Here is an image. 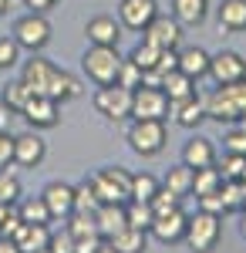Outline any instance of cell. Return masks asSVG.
<instances>
[{
	"mask_svg": "<svg viewBox=\"0 0 246 253\" xmlns=\"http://www.w3.org/2000/svg\"><path fill=\"white\" fill-rule=\"evenodd\" d=\"M20 81H24L34 95L54 98L57 105L84 95V88H81V81H78L75 75H68V71L54 68L51 61H44V58H31V61H27L24 71H20Z\"/></svg>",
	"mask_w": 246,
	"mask_h": 253,
	"instance_id": "1",
	"label": "cell"
},
{
	"mask_svg": "<svg viewBox=\"0 0 246 253\" xmlns=\"http://www.w3.org/2000/svg\"><path fill=\"white\" fill-rule=\"evenodd\" d=\"M246 115V78L233 84H216V91L206 95V118L212 122H240Z\"/></svg>",
	"mask_w": 246,
	"mask_h": 253,
	"instance_id": "2",
	"label": "cell"
},
{
	"mask_svg": "<svg viewBox=\"0 0 246 253\" xmlns=\"http://www.w3.org/2000/svg\"><path fill=\"white\" fill-rule=\"evenodd\" d=\"M219 236H223V216H212V213H203L199 210L196 216H189L182 243L192 253H212L219 247Z\"/></svg>",
	"mask_w": 246,
	"mask_h": 253,
	"instance_id": "3",
	"label": "cell"
},
{
	"mask_svg": "<svg viewBox=\"0 0 246 253\" xmlns=\"http://www.w3.org/2000/svg\"><path fill=\"white\" fill-rule=\"evenodd\" d=\"M81 68H84V75L95 81L98 88H105V84H115V81H118L122 54H118V47L91 44V47L84 51V58H81Z\"/></svg>",
	"mask_w": 246,
	"mask_h": 253,
	"instance_id": "4",
	"label": "cell"
},
{
	"mask_svg": "<svg viewBox=\"0 0 246 253\" xmlns=\"http://www.w3.org/2000/svg\"><path fill=\"white\" fill-rule=\"evenodd\" d=\"M165 142H169L165 122H159V118H132V125H128V145H132V152H138L142 159H152L165 149Z\"/></svg>",
	"mask_w": 246,
	"mask_h": 253,
	"instance_id": "5",
	"label": "cell"
},
{
	"mask_svg": "<svg viewBox=\"0 0 246 253\" xmlns=\"http://www.w3.org/2000/svg\"><path fill=\"white\" fill-rule=\"evenodd\" d=\"M88 182L95 186V193H98L101 203H128V193H132V172H128V169L108 166V169L91 172Z\"/></svg>",
	"mask_w": 246,
	"mask_h": 253,
	"instance_id": "6",
	"label": "cell"
},
{
	"mask_svg": "<svg viewBox=\"0 0 246 253\" xmlns=\"http://www.w3.org/2000/svg\"><path fill=\"white\" fill-rule=\"evenodd\" d=\"M14 41L20 44V51H31V54H38L41 47H47V41H51V24L44 14H24V17L14 20Z\"/></svg>",
	"mask_w": 246,
	"mask_h": 253,
	"instance_id": "7",
	"label": "cell"
},
{
	"mask_svg": "<svg viewBox=\"0 0 246 253\" xmlns=\"http://www.w3.org/2000/svg\"><path fill=\"white\" fill-rule=\"evenodd\" d=\"M95 108L98 115H105L108 122H128L132 118V88H122V84H105L95 91Z\"/></svg>",
	"mask_w": 246,
	"mask_h": 253,
	"instance_id": "8",
	"label": "cell"
},
{
	"mask_svg": "<svg viewBox=\"0 0 246 253\" xmlns=\"http://www.w3.org/2000/svg\"><path fill=\"white\" fill-rule=\"evenodd\" d=\"M132 118H159V122H165L169 118V98H165V91L138 84L132 91Z\"/></svg>",
	"mask_w": 246,
	"mask_h": 253,
	"instance_id": "9",
	"label": "cell"
},
{
	"mask_svg": "<svg viewBox=\"0 0 246 253\" xmlns=\"http://www.w3.org/2000/svg\"><path fill=\"white\" fill-rule=\"evenodd\" d=\"M142 41L152 44V47H159V51L179 47V41H182V24H179L175 17H162V14H155L152 24L142 31Z\"/></svg>",
	"mask_w": 246,
	"mask_h": 253,
	"instance_id": "10",
	"label": "cell"
},
{
	"mask_svg": "<svg viewBox=\"0 0 246 253\" xmlns=\"http://www.w3.org/2000/svg\"><path fill=\"white\" fill-rule=\"evenodd\" d=\"M209 78L216 84H233V81L246 78V61L236 51H219V54H209Z\"/></svg>",
	"mask_w": 246,
	"mask_h": 253,
	"instance_id": "11",
	"label": "cell"
},
{
	"mask_svg": "<svg viewBox=\"0 0 246 253\" xmlns=\"http://www.w3.org/2000/svg\"><path fill=\"white\" fill-rule=\"evenodd\" d=\"M20 115L27 118V125H31V128H54L57 122H61V108H57L54 98L31 95V101L20 108Z\"/></svg>",
	"mask_w": 246,
	"mask_h": 253,
	"instance_id": "12",
	"label": "cell"
},
{
	"mask_svg": "<svg viewBox=\"0 0 246 253\" xmlns=\"http://www.w3.org/2000/svg\"><path fill=\"white\" fill-rule=\"evenodd\" d=\"M155 14H159L155 0H122L118 3V24L128 31H145Z\"/></svg>",
	"mask_w": 246,
	"mask_h": 253,
	"instance_id": "13",
	"label": "cell"
},
{
	"mask_svg": "<svg viewBox=\"0 0 246 253\" xmlns=\"http://www.w3.org/2000/svg\"><path fill=\"white\" fill-rule=\"evenodd\" d=\"M47 156V145L38 132H24V135H14V166L20 169H38Z\"/></svg>",
	"mask_w": 246,
	"mask_h": 253,
	"instance_id": "14",
	"label": "cell"
},
{
	"mask_svg": "<svg viewBox=\"0 0 246 253\" xmlns=\"http://www.w3.org/2000/svg\"><path fill=\"white\" fill-rule=\"evenodd\" d=\"M44 203H47V210H51V219H68V216L75 213V186H68V182H47L44 186Z\"/></svg>",
	"mask_w": 246,
	"mask_h": 253,
	"instance_id": "15",
	"label": "cell"
},
{
	"mask_svg": "<svg viewBox=\"0 0 246 253\" xmlns=\"http://www.w3.org/2000/svg\"><path fill=\"white\" fill-rule=\"evenodd\" d=\"M186 223H189V216L182 213V206H179V210H172V213H165V216H155L149 233L155 236L159 243H179V240L186 236Z\"/></svg>",
	"mask_w": 246,
	"mask_h": 253,
	"instance_id": "16",
	"label": "cell"
},
{
	"mask_svg": "<svg viewBox=\"0 0 246 253\" xmlns=\"http://www.w3.org/2000/svg\"><path fill=\"white\" fill-rule=\"evenodd\" d=\"M169 115L175 118V125H182V128H196L203 118H206V95H189L182 98V101H169Z\"/></svg>",
	"mask_w": 246,
	"mask_h": 253,
	"instance_id": "17",
	"label": "cell"
},
{
	"mask_svg": "<svg viewBox=\"0 0 246 253\" xmlns=\"http://www.w3.org/2000/svg\"><path fill=\"white\" fill-rule=\"evenodd\" d=\"M95 223H98V233L105 236V240H112L118 230L128 226V219H125V203H101L95 210Z\"/></svg>",
	"mask_w": 246,
	"mask_h": 253,
	"instance_id": "18",
	"label": "cell"
},
{
	"mask_svg": "<svg viewBox=\"0 0 246 253\" xmlns=\"http://www.w3.org/2000/svg\"><path fill=\"white\" fill-rule=\"evenodd\" d=\"M14 243L20 247V253L47 250V243H51V226H47V223H24L20 233L14 236Z\"/></svg>",
	"mask_w": 246,
	"mask_h": 253,
	"instance_id": "19",
	"label": "cell"
},
{
	"mask_svg": "<svg viewBox=\"0 0 246 253\" xmlns=\"http://www.w3.org/2000/svg\"><path fill=\"white\" fill-rule=\"evenodd\" d=\"M84 34L91 44H105V47H118L122 41V24H115V17H91Z\"/></svg>",
	"mask_w": 246,
	"mask_h": 253,
	"instance_id": "20",
	"label": "cell"
},
{
	"mask_svg": "<svg viewBox=\"0 0 246 253\" xmlns=\"http://www.w3.org/2000/svg\"><path fill=\"white\" fill-rule=\"evenodd\" d=\"M182 162L189 169H206V166H216V149L209 138H189L186 149H182Z\"/></svg>",
	"mask_w": 246,
	"mask_h": 253,
	"instance_id": "21",
	"label": "cell"
},
{
	"mask_svg": "<svg viewBox=\"0 0 246 253\" xmlns=\"http://www.w3.org/2000/svg\"><path fill=\"white\" fill-rule=\"evenodd\" d=\"M209 14V0H172V17L182 27H196L203 24Z\"/></svg>",
	"mask_w": 246,
	"mask_h": 253,
	"instance_id": "22",
	"label": "cell"
},
{
	"mask_svg": "<svg viewBox=\"0 0 246 253\" xmlns=\"http://www.w3.org/2000/svg\"><path fill=\"white\" fill-rule=\"evenodd\" d=\"M118 253H145L149 250V233L145 230H135V226H125L108 240Z\"/></svg>",
	"mask_w": 246,
	"mask_h": 253,
	"instance_id": "23",
	"label": "cell"
},
{
	"mask_svg": "<svg viewBox=\"0 0 246 253\" xmlns=\"http://www.w3.org/2000/svg\"><path fill=\"white\" fill-rule=\"evenodd\" d=\"M179 71L189 75L192 81H199L203 75H209V54L203 47H186V51H179Z\"/></svg>",
	"mask_w": 246,
	"mask_h": 253,
	"instance_id": "24",
	"label": "cell"
},
{
	"mask_svg": "<svg viewBox=\"0 0 246 253\" xmlns=\"http://www.w3.org/2000/svg\"><path fill=\"white\" fill-rule=\"evenodd\" d=\"M219 27L223 31H246V0H223L219 3Z\"/></svg>",
	"mask_w": 246,
	"mask_h": 253,
	"instance_id": "25",
	"label": "cell"
},
{
	"mask_svg": "<svg viewBox=\"0 0 246 253\" xmlns=\"http://www.w3.org/2000/svg\"><path fill=\"white\" fill-rule=\"evenodd\" d=\"M162 91H165V98H169V101H182V98L196 95V81L175 68V71H169V75L162 78Z\"/></svg>",
	"mask_w": 246,
	"mask_h": 253,
	"instance_id": "26",
	"label": "cell"
},
{
	"mask_svg": "<svg viewBox=\"0 0 246 253\" xmlns=\"http://www.w3.org/2000/svg\"><path fill=\"white\" fill-rule=\"evenodd\" d=\"M17 216L24 223H51V210L44 203V196H27V199H17Z\"/></svg>",
	"mask_w": 246,
	"mask_h": 253,
	"instance_id": "27",
	"label": "cell"
},
{
	"mask_svg": "<svg viewBox=\"0 0 246 253\" xmlns=\"http://www.w3.org/2000/svg\"><path fill=\"white\" fill-rule=\"evenodd\" d=\"M162 186H165V189H172L175 196H189L192 193V169L186 166V162L172 166L169 172H165V179H162Z\"/></svg>",
	"mask_w": 246,
	"mask_h": 253,
	"instance_id": "28",
	"label": "cell"
},
{
	"mask_svg": "<svg viewBox=\"0 0 246 253\" xmlns=\"http://www.w3.org/2000/svg\"><path fill=\"white\" fill-rule=\"evenodd\" d=\"M223 186V175L216 166H206V169H192V193L196 196H206V193H216Z\"/></svg>",
	"mask_w": 246,
	"mask_h": 253,
	"instance_id": "29",
	"label": "cell"
},
{
	"mask_svg": "<svg viewBox=\"0 0 246 253\" xmlns=\"http://www.w3.org/2000/svg\"><path fill=\"white\" fill-rule=\"evenodd\" d=\"M125 219H128V226H135V230H145V233H149V226L155 223V213H152L149 203L128 199V203H125Z\"/></svg>",
	"mask_w": 246,
	"mask_h": 253,
	"instance_id": "30",
	"label": "cell"
},
{
	"mask_svg": "<svg viewBox=\"0 0 246 253\" xmlns=\"http://www.w3.org/2000/svg\"><path fill=\"white\" fill-rule=\"evenodd\" d=\"M219 196H223V203H226V213H236V210L246 206V182H240V179H223Z\"/></svg>",
	"mask_w": 246,
	"mask_h": 253,
	"instance_id": "31",
	"label": "cell"
},
{
	"mask_svg": "<svg viewBox=\"0 0 246 253\" xmlns=\"http://www.w3.org/2000/svg\"><path fill=\"white\" fill-rule=\"evenodd\" d=\"M159 179L149 172H132V193H128V199H138V203H149L152 196L159 193Z\"/></svg>",
	"mask_w": 246,
	"mask_h": 253,
	"instance_id": "32",
	"label": "cell"
},
{
	"mask_svg": "<svg viewBox=\"0 0 246 253\" xmlns=\"http://www.w3.org/2000/svg\"><path fill=\"white\" fill-rule=\"evenodd\" d=\"M68 226V233L75 236V240H81V236H91V233H98V223H95V213H71L68 219H64Z\"/></svg>",
	"mask_w": 246,
	"mask_h": 253,
	"instance_id": "33",
	"label": "cell"
},
{
	"mask_svg": "<svg viewBox=\"0 0 246 253\" xmlns=\"http://www.w3.org/2000/svg\"><path fill=\"white\" fill-rule=\"evenodd\" d=\"M98 206H101V199H98L95 186L84 179L81 186H75V213H95Z\"/></svg>",
	"mask_w": 246,
	"mask_h": 253,
	"instance_id": "34",
	"label": "cell"
},
{
	"mask_svg": "<svg viewBox=\"0 0 246 253\" xmlns=\"http://www.w3.org/2000/svg\"><path fill=\"white\" fill-rule=\"evenodd\" d=\"M149 206H152V213H155V216H165V213H172V210H179V206H182V196H175L172 189L159 186V193L149 199Z\"/></svg>",
	"mask_w": 246,
	"mask_h": 253,
	"instance_id": "35",
	"label": "cell"
},
{
	"mask_svg": "<svg viewBox=\"0 0 246 253\" xmlns=\"http://www.w3.org/2000/svg\"><path fill=\"white\" fill-rule=\"evenodd\" d=\"M31 95H34V91H31V88H27V84L17 78V81H10V84H7L3 101H7V108H10V112H17V115H20V108L31 101Z\"/></svg>",
	"mask_w": 246,
	"mask_h": 253,
	"instance_id": "36",
	"label": "cell"
},
{
	"mask_svg": "<svg viewBox=\"0 0 246 253\" xmlns=\"http://www.w3.org/2000/svg\"><path fill=\"white\" fill-rule=\"evenodd\" d=\"M20 199V182L10 169H0V203L3 206H17Z\"/></svg>",
	"mask_w": 246,
	"mask_h": 253,
	"instance_id": "37",
	"label": "cell"
},
{
	"mask_svg": "<svg viewBox=\"0 0 246 253\" xmlns=\"http://www.w3.org/2000/svg\"><path fill=\"white\" fill-rule=\"evenodd\" d=\"M219 175L223 179H240V182H246V156L226 152L223 156V166H219Z\"/></svg>",
	"mask_w": 246,
	"mask_h": 253,
	"instance_id": "38",
	"label": "cell"
},
{
	"mask_svg": "<svg viewBox=\"0 0 246 253\" xmlns=\"http://www.w3.org/2000/svg\"><path fill=\"white\" fill-rule=\"evenodd\" d=\"M115 84L132 88V91H135V88L142 84V68H138L132 58H122V68H118V81H115Z\"/></svg>",
	"mask_w": 246,
	"mask_h": 253,
	"instance_id": "39",
	"label": "cell"
},
{
	"mask_svg": "<svg viewBox=\"0 0 246 253\" xmlns=\"http://www.w3.org/2000/svg\"><path fill=\"white\" fill-rule=\"evenodd\" d=\"M128 58H132L142 71H149V68H155V64H159V47H152V44H145V41H142V44H135V47H132V54H128Z\"/></svg>",
	"mask_w": 246,
	"mask_h": 253,
	"instance_id": "40",
	"label": "cell"
},
{
	"mask_svg": "<svg viewBox=\"0 0 246 253\" xmlns=\"http://www.w3.org/2000/svg\"><path fill=\"white\" fill-rule=\"evenodd\" d=\"M17 61H20V44L14 41V34L10 38H0V71L14 68Z\"/></svg>",
	"mask_w": 246,
	"mask_h": 253,
	"instance_id": "41",
	"label": "cell"
},
{
	"mask_svg": "<svg viewBox=\"0 0 246 253\" xmlns=\"http://www.w3.org/2000/svg\"><path fill=\"white\" fill-rule=\"evenodd\" d=\"M196 199H199V210H203V213L226 216V203H223V196H219V189H216V193H206V196H196Z\"/></svg>",
	"mask_w": 246,
	"mask_h": 253,
	"instance_id": "42",
	"label": "cell"
},
{
	"mask_svg": "<svg viewBox=\"0 0 246 253\" xmlns=\"http://www.w3.org/2000/svg\"><path fill=\"white\" fill-rule=\"evenodd\" d=\"M20 226H24V219H20L17 210L10 206V210H7V216H3V223H0V236H3V240H14V236L20 233Z\"/></svg>",
	"mask_w": 246,
	"mask_h": 253,
	"instance_id": "43",
	"label": "cell"
},
{
	"mask_svg": "<svg viewBox=\"0 0 246 253\" xmlns=\"http://www.w3.org/2000/svg\"><path fill=\"white\" fill-rule=\"evenodd\" d=\"M223 149H226V152H236V156H246V132H243V128H233V132H226V138H223Z\"/></svg>",
	"mask_w": 246,
	"mask_h": 253,
	"instance_id": "44",
	"label": "cell"
},
{
	"mask_svg": "<svg viewBox=\"0 0 246 253\" xmlns=\"http://www.w3.org/2000/svg\"><path fill=\"white\" fill-rule=\"evenodd\" d=\"M47 250H51V253H75V236L68 233V230H61V233H51V243H47Z\"/></svg>",
	"mask_w": 246,
	"mask_h": 253,
	"instance_id": "45",
	"label": "cell"
},
{
	"mask_svg": "<svg viewBox=\"0 0 246 253\" xmlns=\"http://www.w3.org/2000/svg\"><path fill=\"white\" fill-rule=\"evenodd\" d=\"M10 166H14V135L7 128L0 132V169H10Z\"/></svg>",
	"mask_w": 246,
	"mask_h": 253,
	"instance_id": "46",
	"label": "cell"
},
{
	"mask_svg": "<svg viewBox=\"0 0 246 253\" xmlns=\"http://www.w3.org/2000/svg\"><path fill=\"white\" fill-rule=\"evenodd\" d=\"M162 75H169V71H175L179 68V51L175 47H169V51H159V64H155Z\"/></svg>",
	"mask_w": 246,
	"mask_h": 253,
	"instance_id": "47",
	"label": "cell"
},
{
	"mask_svg": "<svg viewBox=\"0 0 246 253\" xmlns=\"http://www.w3.org/2000/svg\"><path fill=\"white\" fill-rule=\"evenodd\" d=\"M105 243V236L101 233H91V236H81V240H75V253H95L98 247Z\"/></svg>",
	"mask_w": 246,
	"mask_h": 253,
	"instance_id": "48",
	"label": "cell"
},
{
	"mask_svg": "<svg viewBox=\"0 0 246 253\" xmlns=\"http://www.w3.org/2000/svg\"><path fill=\"white\" fill-rule=\"evenodd\" d=\"M57 0H24V7H31L34 14H44V10H51Z\"/></svg>",
	"mask_w": 246,
	"mask_h": 253,
	"instance_id": "49",
	"label": "cell"
},
{
	"mask_svg": "<svg viewBox=\"0 0 246 253\" xmlns=\"http://www.w3.org/2000/svg\"><path fill=\"white\" fill-rule=\"evenodd\" d=\"M10 118H14V112H10V108H7V101L0 98V132H7V128H10Z\"/></svg>",
	"mask_w": 246,
	"mask_h": 253,
	"instance_id": "50",
	"label": "cell"
},
{
	"mask_svg": "<svg viewBox=\"0 0 246 253\" xmlns=\"http://www.w3.org/2000/svg\"><path fill=\"white\" fill-rule=\"evenodd\" d=\"M0 253H20V247L14 240H3V236H0Z\"/></svg>",
	"mask_w": 246,
	"mask_h": 253,
	"instance_id": "51",
	"label": "cell"
},
{
	"mask_svg": "<svg viewBox=\"0 0 246 253\" xmlns=\"http://www.w3.org/2000/svg\"><path fill=\"white\" fill-rule=\"evenodd\" d=\"M95 253H118V250H115L112 243H108V240H105V243H101V247H98V250H95Z\"/></svg>",
	"mask_w": 246,
	"mask_h": 253,
	"instance_id": "52",
	"label": "cell"
},
{
	"mask_svg": "<svg viewBox=\"0 0 246 253\" xmlns=\"http://www.w3.org/2000/svg\"><path fill=\"white\" fill-rule=\"evenodd\" d=\"M240 128H243V132H246V115H243V118H240Z\"/></svg>",
	"mask_w": 246,
	"mask_h": 253,
	"instance_id": "53",
	"label": "cell"
},
{
	"mask_svg": "<svg viewBox=\"0 0 246 253\" xmlns=\"http://www.w3.org/2000/svg\"><path fill=\"white\" fill-rule=\"evenodd\" d=\"M3 10H7V0H0V14H3Z\"/></svg>",
	"mask_w": 246,
	"mask_h": 253,
	"instance_id": "54",
	"label": "cell"
},
{
	"mask_svg": "<svg viewBox=\"0 0 246 253\" xmlns=\"http://www.w3.org/2000/svg\"><path fill=\"white\" fill-rule=\"evenodd\" d=\"M243 236H246V219H243Z\"/></svg>",
	"mask_w": 246,
	"mask_h": 253,
	"instance_id": "55",
	"label": "cell"
},
{
	"mask_svg": "<svg viewBox=\"0 0 246 253\" xmlns=\"http://www.w3.org/2000/svg\"><path fill=\"white\" fill-rule=\"evenodd\" d=\"M38 253H51V250H38Z\"/></svg>",
	"mask_w": 246,
	"mask_h": 253,
	"instance_id": "56",
	"label": "cell"
},
{
	"mask_svg": "<svg viewBox=\"0 0 246 253\" xmlns=\"http://www.w3.org/2000/svg\"><path fill=\"white\" fill-rule=\"evenodd\" d=\"M243 210H246V206H243Z\"/></svg>",
	"mask_w": 246,
	"mask_h": 253,
	"instance_id": "57",
	"label": "cell"
}]
</instances>
